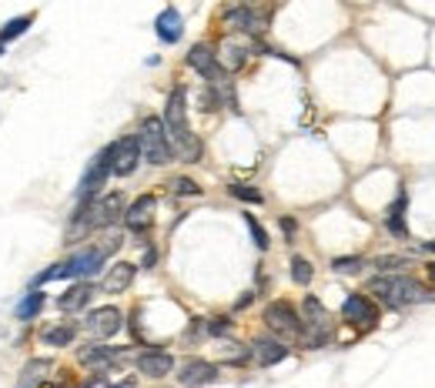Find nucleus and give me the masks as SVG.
Listing matches in <instances>:
<instances>
[{
	"instance_id": "f257e3e1",
	"label": "nucleus",
	"mask_w": 435,
	"mask_h": 388,
	"mask_svg": "<svg viewBox=\"0 0 435 388\" xmlns=\"http://www.w3.org/2000/svg\"><path fill=\"white\" fill-rule=\"evenodd\" d=\"M165 131L171 137V148L174 154H181V161L195 165L201 158V141L195 137L191 124H188V90L184 88H174L167 94V104H165Z\"/></svg>"
},
{
	"instance_id": "f03ea898",
	"label": "nucleus",
	"mask_w": 435,
	"mask_h": 388,
	"mask_svg": "<svg viewBox=\"0 0 435 388\" xmlns=\"http://www.w3.org/2000/svg\"><path fill=\"white\" fill-rule=\"evenodd\" d=\"M368 295H375L378 301H385L392 308L415 305V301H432V291L422 282L408 278V275H378V278L368 282Z\"/></svg>"
},
{
	"instance_id": "7ed1b4c3",
	"label": "nucleus",
	"mask_w": 435,
	"mask_h": 388,
	"mask_svg": "<svg viewBox=\"0 0 435 388\" xmlns=\"http://www.w3.org/2000/svg\"><path fill=\"white\" fill-rule=\"evenodd\" d=\"M107 251H111V248H88V251H77L74 258H67V261H60V265H50L44 275H37V278H34V288L54 282V278H88V275H94V271H101Z\"/></svg>"
},
{
	"instance_id": "20e7f679",
	"label": "nucleus",
	"mask_w": 435,
	"mask_h": 388,
	"mask_svg": "<svg viewBox=\"0 0 435 388\" xmlns=\"http://www.w3.org/2000/svg\"><path fill=\"white\" fill-rule=\"evenodd\" d=\"M137 144H141V158L154 167L171 165L174 148H171V137L165 131V120L161 118H144L141 120V131H137Z\"/></svg>"
},
{
	"instance_id": "39448f33",
	"label": "nucleus",
	"mask_w": 435,
	"mask_h": 388,
	"mask_svg": "<svg viewBox=\"0 0 435 388\" xmlns=\"http://www.w3.org/2000/svg\"><path fill=\"white\" fill-rule=\"evenodd\" d=\"M114 174V144H107L101 154H94V161L88 165L84 178L77 184V201H94V194L104 188V181Z\"/></svg>"
},
{
	"instance_id": "423d86ee",
	"label": "nucleus",
	"mask_w": 435,
	"mask_h": 388,
	"mask_svg": "<svg viewBox=\"0 0 435 388\" xmlns=\"http://www.w3.org/2000/svg\"><path fill=\"white\" fill-rule=\"evenodd\" d=\"M265 321L275 335H285V338H301V328H305V318L291 308V301H271L265 308Z\"/></svg>"
},
{
	"instance_id": "0eeeda50",
	"label": "nucleus",
	"mask_w": 435,
	"mask_h": 388,
	"mask_svg": "<svg viewBox=\"0 0 435 388\" xmlns=\"http://www.w3.org/2000/svg\"><path fill=\"white\" fill-rule=\"evenodd\" d=\"M225 20L241 34H251V37H261L271 24V11H261V7H248V4H238V7H228Z\"/></svg>"
},
{
	"instance_id": "6e6552de",
	"label": "nucleus",
	"mask_w": 435,
	"mask_h": 388,
	"mask_svg": "<svg viewBox=\"0 0 435 388\" xmlns=\"http://www.w3.org/2000/svg\"><path fill=\"white\" fill-rule=\"evenodd\" d=\"M120 325H124V314H120V308H114V305L94 308V312L88 314V321H84L88 335H94V338H111V335L120 331Z\"/></svg>"
},
{
	"instance_id": "1a4fd4ad",
	"label": "nucleus",
	"mask_w": 435,
	"mask_h": 388,
	"mask_svg": "<svg viewBox=\"0 0 435 388\" xmlns=\"http://www.w3.org/2000/svg\"><path fill=\"white\" fill-rule=\"evenodd\" d=\"M141 165V144H137V134L120 137L114 144V174L118 178H131Z\"/></svg>"
},
{
	"instance_id": "9d476101",
	"label": "nucleus",
	"mask_w": 435,
	"mask_h": 388,
	"mask_svg": "<svg viewBox=\"0 0 435 388\" xmlns=\"http://www.w3.org/2000/svg\"><path fill=\"white\" fill-rule=\"evenodd\" d=\"M342 318L352 321V325H365V328H372L378 321V308L372 298H365V295H348L345 305H342Z\"/></svg>"
},
{
	"instance_id": "9b49d317",
	"label": "nucleus",
	"mask_w": 435,
	"mask_h": 388,
	"mask_svg": "<svg viewBox=\"0 0 435 388\" xmlns=\"http://www.w3.org/2000/svg\"><path fill=\"white\" fill-rule=\"evenodd\" d=\"M124 211H127L124 194L120 191L104 194L101 201H94V228H111V224H118L120 218H124Z\"/></svg>"
},
{
	"instance_id": "f8f14e48",
	"label": "nucleus",
	"mask_w": 435,
	"mask_h": 388,
	"mask_svg": "<svg viewBox=\"0 0 435 388\" xmlns=\"http://www.w3.org/2000/svg\"><path fill=\"white\" fill-rule=\"evenodd\" d=\"M178 382L184 388H201V385H211V382H218V368L205 359H191L181 365L178 372Z\"/></svg>"
},
{
	"instance_id": "ddd939ff",
	"label": "nucleus",
	"mask_w": 435,
	"mask_h": 388,
	"mask_svg": "<svg viewBox=\"0 0 435 388\" xmlns=\"http://www.w3.org/2000/svg\"><path fill=\"white\" fill-rule=\"evenodd\" d=\"M154 194H141V198H134L131 205H127V211H124V224L131 228V231H148L151 221H154Z\"/></svg>"
},
{
	"instance_id": "4468645a",
	"label": "nucleus",
	"mask_w": 435,
	"mask_h": 388,
	"mask_svg": "<svg viewBox=\"0 0 435 388\" xmlns=\"http://www.w3.org/2000/svg\"><path fill=\"white\" fill-rule=\"evenodd\" d=\"M188 64H191V67H195L205 81H221V77H228L225 71L218 67V57H214V50H211L208 44H195V47H191V50H188Z\"/></svg>"
},
{
	"instance_id": "2eb2a0df",
	"label": "nucleus",
	"mask_w": 435,
	"mask_h": 388,
	"mask_svg": "<svg viewBox=\"0 0 435 388\" xmlns=\"http://www.w3.org/2000/svg\"><path fill=\"white\" fill-rule=\"evenodd\" d=\"M134 275H137V265H131V261H118V265L107 268L104 282H101V291H104V295H120V291L131 288Z\"/></svg>"
},
{
	"instance_id": "dca6fc26",
	"label": "nucleus",
	"mask_w": 435,
	"mask_h": 388,
	"mask_svg": "<svg viewBox=\"0 0 435 388\" xmlns=\"http://www.w3.org/2000/svg\"><path fill=\"white\" fill-rule=\"evenodd\" d=\"M171 368H174V359L161 348H151L137 359V372L148 375V378H165V375H171Z\"/></svg>"
},
{
	"instance_id": "f3484780",
	"label": "nucleus",
	"mask_w": 435,
	"mask_h": 388,
	"mask_svg": "<svg viewBox=\"0 0 435 388\" xmlns=\"http://www.w3.org/2000/svg\"><path fill=\"white\" fill-rule=\"evenodd\" d=\"M251 359H255L261 368H271V365H278V361L288 359V348L282 342H275V338H255V342H251Z\"/></svg>"
},
{
	"instance_id": "a211bd4d",
	"label": "nucleus",
	"mask_w": 435,
	"mask_h": 388,
	"mask_svg": "<svg viewBox=\"0 0 435 388\" xmlns=\"http://www.w3.org/2000/svg\"><path fill=\"white\" fill-rule=\"evenodd\" d=\"M154 34L165 41V44H178L181 34H184V20H181V14L174 11V7H165L161 14H158V20H154Z\"/></svg>"
},
{
	"instance_id": "6ab92c4d",
	"label": "nucleus",
	"mask_w": 435,
	"mask_h": 388,
	"mask_svg": "<svg viewBox=\"0 0 435 388\" xmlns=\"http://www.w3.org/2000/svg\"><path fill=\"white\" fill-rule=\"evenodd\" d=\"M90 295H94V284L77 282V284H71L64 295H57V308L60 312H67V314H74V312H81V308H88Z\"/></svg>"
},
{
	"instance_id": "aec40b11",
	"label": "nucleus",
	"mask_w": 435,
	"mask_h": 388,
	"mask_svg": "<svg viewBox=\"0 0 435 388\" xmlns=\"http://www.w3.org/2000/svg\"><path fill=\"white\" fill-rule=\"evenodd\" d=\"M118 361H120L118 348H104V345H88V348H81V365H88V368L104 372V368L118 365Z\"/></svg>"
},
{
	"instance_id": "412c9836",
	"label": "nucleus",
	"mask_w": 435,
	"mask_h": 388,
	"mask_svg": "<svg viewBox=\"0 0 435 388\" xmlns=\"http://www.w3.org/2000/svg\"><path fill=\"white\" fill-rule=\"evenodd\" d=\"M406 205H408V194L399 191V198L389 205L385 211V228H389L395 238H408V224H406Z\"/></svg>"
},
{
	"instance_id": "4be33fe9",
	"label": "nucleus",
	"mask_w": 435,
	"mask_h": 388,
	"mask_svg": "<svg viewBox=\"0 0 435 388\" xmlns=\"http://www.w3.org/2000/svg\"><path fill=\"white\" fill-rule=\"evenodd\" d=\"M47 372H50V361L47 359H30L27 365H24L20 378H17V388H41V382L47 378Z\"/></svg>"
},
{
	"instance_id": "5701e85b",
	"label": "nucleus",
	"mask_w": 435,
	"mask_h": 388,
	"mask_svg": "<svg viewBox=\"0 0 435 388\" xmlns=\"http://www.w3.org/2000/svg\"><path fill=\"white\" fill-rule=\"evenodd\" d=\"M305 328H331L329 325V312L315 295H305Z\"/></svg>"
},
{
	"instance_id": "b1692460",
	"label": "nucleus",
	"mask_w": 435,
	"mask_h": 388,
	"mask_svg": "<svg viewBox=\"0 0 435 388\" xmlns=\"http://www.w3.org/2000/svg\"><path fill=\"white\" fill-rule=\"evenodd\" d=\"M77 335V325L74 321H60V325H54V328H44V345H50V348H64V345H71Z\"/></svg>"
},
{
	"instance_id": "393cba45",
	"label": "nucleus",
	"mask_w": 435,
	"mask_h": 388,
	"mask_svg": "<svg viewBox=\"0 0 435 388\" xmlns=\"http://www.w3.org/2000/svg\"><path fill=\"white\" fill-rule=\"evenodd\" d=\"M30 24H34V17H30V14L7 20V24L0 27V44H11V41H17V37H24V34L30 30Z\"/></svg>"
},
{
	"instance_id": "a878e982",
	"label": "nucleus",
	"mask_w": 435,
	"mask_h": 388,
	"mask_svg": "<svg viewBox=\"0 0 435 388\" xmlns=\"http://www.w3.org/2000/svg\"><path fill=\"white\" fill-rule=\"evenodd\" d=\"M312 275H315L312 261H308V258H301V254H295V258H291V282L305 288V284L312 282Z\"/></svg>"
},
{
	"instance_id": "bb28decb",
	"label": "nucleus",
	"mask_w": 435,
	"mask_h": 388,
	"mask_svg": "<svg viewBox=\"0 0 435 388\" xmlns=\"http://www.w3.org/2000/svg\"><path fill=\"white\" fill-rule=\"evenodd\" d=\"M41 308H44V291H30L27 298L17 305V318H34V314H41Z\"/></svg>"
},
{
	"instance_id": "cd10ccee",
	"label": "nucleus",
	"mask_w": 435,
	"mask_h": 388,
	"mask_svg": "<svg viewBox=\"0 0 435 388\" xmlns=\"http://www.w3.org/2000/svg\"><path fill=\"white\" fill-rule=\"evenodd\" d=\"M228 191H231V198H238V201H248V205H265V194L258 191V188H251V184H231Z\"/></svg>"
},
{
	"instance_id": "c85d7f7f",
	"label": "nucleus",
	"mask_w": 435,
	"mask_h": 388,
	"mask_svg": "<svg viewBox=\"0 0 435 388\" xmlns=\"http://www.w3.org/2000/svg\"><path fill=\"white\" fill-rule=\"evenodd\" d=\"M361 268H365V258H359V254H348V258H335L331 261V271H338V275H355Z\"/></svg>"
},
{
	"instance_id": "c756f323",
	"label": "nucleus",
	"mask_w": 435,
	"mask_h": 388,
	"mask_svg": "<svg viewBox=\"0 0 435 388\" xmlns=\"http://www.w3.org/2000/svg\"><path fill=\"white\" fill-rule=\"evenodd\" d=\"M244 224H248V231H251V241H255L258 248H261V251H268V231H265V228H261V221H258L255 214H244Z\"/></svg>"
},
{
	"instance_id": "7c9ffc66",
	"label": "nucleus",
	"mask_w": 435,
	"mask_h": 388,
	"mask_svg": "<svg viewBox=\"0 0 435 388\" xmlns=\"http://www.w3.org/2000/svg\"><path fill=\"white\" fill-rule=\"evenodd\" d=\"M208 335V318H191V325L184 331V345H195Z\"/></svg>"
},
{
	"instance_id": "2f4dec72",
	"label": "nucleus",
	"mask_w": 435,
	"mask_h": 388,
	"mask_svg": "<svg viewBox=\"0 0 435 388\" xmlns=\"http://www.w3.org/2000/svg\"><path fill=\"white\" fill-rule=\"evenodd\" d=\"M171 191L181 194V198H198V194H201V188H198L191 178H174V181H171Z\"/></svg>"
},
{
	"instance_id": "473e14b6",
	"label": "nucleus",
	"mask_w": 435,
	"mask_h": 388,
	"mask_svg": "<svg viewBox=\"0 0 435 388\" xmlns=\"http://www.w3.org/2000/svg\"><path fill=\"white\" fill-rule=\"evenodd\" d=\"M244 54H248V50H241V47H228L225 64H228V67H231V71H238L241 64H244Z\"/></svg>"
},
{
	"instance_id": "72a5a7b5",
	"label": "nucleus",
	"mask_w": 435,
	"mask_h": 388,
	"mask_svg": "<svg viewBox=\"0 0 435 388\" xmlns=\"http://www.w3.org/2000/svg\"><path fill=\"white\" fill-rule=\"evenodd\" d=\"M402 265H406V258H402V254H385V258H378V261H375V268H382V271L402 268Z\"/></svg>"
},
{
	"instance_id": "f704fd0d",
	"label": "nucleus",
	"mask_w": 435,
	"mask_h": 388,
	"mask_svg": "<svg viewBox=\"0 0 435 388\" xmlns=\"http://www.w3.org/2000/svg\"><path fill=\"white\" fill-rule=\"evenodd\" d=\"M231 331V321L228 318H211L208 321V335H228Z\"/></svg>"
},
{
	"instance_id": "c9c22d12",
	"label": "nucleus",
	"mask_w": 435,
	"mask_h": 388,
	"mask_svg": "<svg viewBox=\"0 0 435 388\" xmlns=\"http://www.w3.org/2000/svg\"><path fill=\"white\" fill-rule=\"evenodd\" d=\"M278 224H282V231H285V238H288V241L295 238V231H298V224H295V218H282V221H278Z\"/></svg>"
},
{
	"instance_id": "e433bc0d",
	"label": "nucleus",
	"mask_w": 435,
	"mask_h": 388,
	"mask_svg": "<svg viewBox=\"0 0 435 388\" xmlns=\"http://www.w3.org/2000/svg\"><path fill=\"white\" fill-rule=\"evenodd\" d=\"M154 261H158V251H154V248H148V254H144V268H151Z\"/></svg>"
},
{
	"instance_id": "4c0bfd02",
	"label": "nucleus",
	"mask_w": 435,
	"mask_h": 388,
	"mask_svg": "<svg viewBox=\"0 0 435 388\" xmlns=\"http://www.w3.org/2000/svg\"><path fill=\"white\" fill-rule=\"evenodd\" d=\"M419 251H425V254H435V241H422V244H419Z\"/></svg>"
},
{
	"instance_id": "58836bf2",
	"label": "nucleus",
	"mask_w": 435,
	"mask_h": 388,
	"mask_svg": "<svg viewBox=\"0 0 435 388\" xmlns=\"http://www.w3.org/2000/svg\"><path fill=\"white\" fill-rule=\"evenodd\" d=\"M244 4H248V7H261L258 0H244ZM271 4H282V0H271Z\"/></svg>"
},
{
	"instance_id": "ea45409f",
	"label": "nucleus",
	"mask_w": 435,
	"mask_h": 388,
	"mask_svg": "<svg viewBox=\"0 0 435 388\" xmlns=\"http://www.w3.org/2000/svg\"><path fill=\"white\" fill-rule=\"evenodd\" d=\"M429 278H432V282H435V261H432V265H429Z\"/></svg>"
},
{
	"instance_id": "a19ab883",
	"label": "nucleus",
	"mask_w": 435,
	"mask_h": 388,
	"mask_svg": "<svg viewBox=\"0 0 435 388\" xmlns=\"http://www.w3.org/2000/svg\"><path fill=\"white\" fill-rule=\"evenodd\" d=\"M0 54H4V44H0Z\"/></svg>"
}]
</instances>
